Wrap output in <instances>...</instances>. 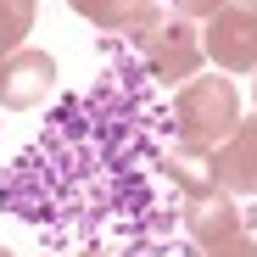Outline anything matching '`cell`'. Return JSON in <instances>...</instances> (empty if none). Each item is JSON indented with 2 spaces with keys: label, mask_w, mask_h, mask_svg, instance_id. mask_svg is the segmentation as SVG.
I'll list each match as a JSON object with an SVG mask.
<instances>
[{
  "label": "cell",
  "mask_w": 257,
  "mask_h": 257,
  "mask_svg": "<svg viewBox=\"0 0 257 257\" xmlns=\"http://www.w3.org/2000/svg\"><path fill=\"white\" fill-rule=\"evenodd\" d=\"M34 12H39V0H0V56L23 51V39L34 28Z\"/></svg>",
  "instance_id": "9c48e42d"
},
{
  "label": "cell",
  "mask_w": 257,
  "mask_h": 257,
  "mask_svg": "<svg viewBox=\"0 0 257 257\" xmlns=\"http://www.w3.org/2000/svg\"><path fill=\"white\" fill-rule=\"evenodd\" d=\"M207 257H257V240H251L246 229H235V235H224V240H212Z\"/></svg>",
  "instance_id": "30bf717a"
},
{
  "label": "cell",
  "mask_w": 257,
  "mask_h": 257,
  "mask_svg": "<svg viewBox=\"0 0 257 257\" xmlns=\"http://www.w3.org/2000/svg\"><path fill=\"white\" fill-rule=\"evenodd\" d=\"M240 123V101H235V84L218 78H190L179 90V106H174V128H179V146H196V151H218Z\"/></svg>",
  "instance_id": "7a4b0ae2"
},
{
  "label": "cell",
  "mask_w": 257,
  "mask_h": 257,
  "mask_svg": "<svg viewBox=\"0 0 257 257\" xmlns=\"http://www.w3.org/2000/svg\"><path fill=\"white\" fill-rule=\"evenodd\" d=\"M168 6H174L179 17H190V23H196V17H212V12L224 6V0H168Z\"/></svg>",
  "instance_id": "8fae6325"
},
{
  "label": "cell",
  "mask_w": 257,
  "mask_h": 257,
  "mask_svg": "<svg viewBox=\"0 0 257 257\" xmlns=\"http://www.w3.org/2000/svg\"><path fill=\"white\" fill-rule=\"evenodd\" d=\"M0 257H12V251H6V246H0Z\"/></svg>",
  "instance_id": "7c38bea8"
},
{
  "label": "cell",
  "mask_w": 257,
  "mask_h": 257,
  "mask_svg": "<svg viewBox=\"0 0 257 257\" xmlns=\"http://www.w3.org/2000/svg\"><path fill=\"white\" fill-rule=\"evenodd\" d=\"M0 67H6V56H0Z\"/></svg>",
  "instance_id": "4fadbf2b"
},
{
  "label": "cell",
  "mask_w": 257,
  "mask_h": 257,
  "mask_svg": "<svg viewBox=\"0 0 257 257\" xmlns=\"http://www.w3.org/2000/svg\"><path fill=\"white\" fill-rule=\"evenodd\" d=\"M56 90V62L45 51H12L0 67V106L6 112H28Z\"/></svg>",
  "instance_id": "277c9868"
},
{
  "label": "cell",
  "mask_w": 257,
  "mask_h": 257,
  "mask_svg": "<svg viewBox=\"0 0 257 257\" xmlns=\"http://www.w3.org/2000/svg\"><path fill=\"white\" fill-rule=\"evenodd\" d=\"M201 56L224 73H257V0H224L201 28Z\"/></svg>",
  "instance_id": "3957f363"
},
{
  "label": "cell",
  "mask_w": 257,
  "mask_h": 257,
  "mask_svg": "<svg viewBox=\"0 0 257 257\" xmlns=\"http://www.w3.org/2000/svg\"><path fill=\"white\" fill-rule=\"evenodd\" d=\"M185 229L196 246H212V240H224L240 229V207L224 185H207V190H190L185 196Z\"/></svg>",
  "instance_id": "5b68a950"
},
{
  "label": "cell",
  "mask_w": 257,
  "mask_h": 257,
  "mask_svg": "<svg viewBox=\"0 0 257 257\" xmlns=\"http://www.w3.org/2000/svg\"><path fill=\"white\" fill-rule=\"evenodd\" d=\"M135 45H140V56L151 62V73L162 84H179V78L190 84L196 67H201V34H196L190 17H179L174 6H168V0H157V6L140 17Z\"/></svg>",
  "instance_id": "6da1fadb"
},
{
  "label": "cell",
  "mask_w": 257,
  "mask_h": 257,
  "mask_svg": "<svg viewBox=\"0 0 257 257\" xmlns=\"http://www.w3.org/2000/svg\"><path fill=\"white\" fill-rule=\"evenodd\" d=\"M212 174L229 196H257V117L235 123V135L212 151Z\"/></svg>",
  "instance_id": "8992f818"
},
{
  "label": "cell",
  "mask_w": 257,
  "mask_h": 257,
  "mask_svg": "<svg viewBox=\"0 0 257 257\" xmlns=\"http://www.w3.org/2000/svg\"><path fill=\"white\" fill-rule=\"evenodd\" d=\"M162 174L174 179L185 196L218 185V174H212V151H196V146H174V151H168V162H162Z\"/></svg>",
  "instance_id": "ba28073f"
},
{
  "label": "cell",
  "mask_w": 257,
  "mask_h": 257,
  "mask_svg": "<svg viewBox=\"0 0 257 257\" xmlns=\"http://www.w3.org/2000/svg\"><path fill=\"white\" fill-rule=\"evenodd\" d=\"M67 6H73L84 23L106 28V34H135V28H140V17L157 6V0H67Z\"/></svg>",
  "instance_id": "52a82bcc"
}]
</instances>
